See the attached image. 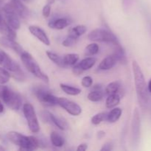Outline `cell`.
I'll use <instances>...</instances> for the list:
<instances>
[{
	"label": "cell",
	"mask_w": 151,
	"mask_h": 151,
	"mask_svg": "<svg viewBox=\"0 0 151 151\" xmlns=\"http://www.w3.org/2000/svg\"><path fill=\"white\" fill-rule=\"evenodd\" d=\"M3 111H4V106H3V104L0 101V113H2Z\"/></svg>",
	"instance_id": "42"
},
{
	"label": "cell",
	"mask_w": 151,
	"mask_h": 151,
	"mask_svg": "<svg viewBox=\"0 0 151 151\" xmlns=\"http://www.w3.org/2000/svg\"><path fill=\"white\" fill-rule=\"evenodd\" d=\"M60 87L63 92L66 93L68 95L71 96H77L81 93V89L77 87L72 86L66 85V84L60 83Z\"/></svg>",
	"instance_id": "22"
},
{
	"label": "cell",
	"mask_w": 151,
	"mask_h": 151,
	"mask_svg": "<svg viewBox=\"0 0 151 151\" xmlns=\"http://www.w3.org/2000/svg\"><path fill=\"white\" fill-rule=\"evenodd\" d=\"M7 138L11 143L20 147V150H34L40 147V142L32 136H24L16 131L7 133Z\"/></svg>",
	"instance_id": "2"
},
{
	"label": "cell",
	"mask_w": 151,
	"mask_h": 151,
	"mask_svg": "<svg viewBox=\"0 0 151 151\" xmlns=\"http://www.w3.org/2000/svg\"><path fill=\"white\" fill-rule=\"evenodd\" d=\"M10 78V75L8 71L6 70L5 69L0 68V84L7 83Z\"/></svg>",
	"instance_id": "32"
},
{
	"label": "cell",
	"mask_w": 151,
	"mask_h": 151,
	"mask_svg": "<svg viewBox=\"0 0 151 151\" xmlns=\"http://www.w3.org/2000/svg\"><path fill=\"white\" fill-rule=\"evenodd\" d=\"M141 137V118L139 111L135 108L133 114L132 122H131V139L133 145H138Z\"/></svg>",
	"instance_id": "7"
},
{
	"label": "cell",
	"mask_w": 151,
	"mask_h": 151,
	"mask_svg": "<svg viewBox=\"0 0 151 151\" xmlns=\"http://www.w3.org/2000/svg\"><path fill=\"white\" fill-rule=\"evenodd\" d=\"M147 89H148L149 93L151 94V79L150 80V81H149L148 84H147Z\"/></svg>",
	"instance_id": "41"
},
{
	"label": "cell",
	"mask_w": 151,
	"mask_h": 151,
	"mask_svg": "<svg viewBox=\"0 0 151 151\" xmlns=\"http://www.w3.org/2000/svg\"><path fill=\"white\" fill-rule=\"evenodd\" d=\"M51 13V5L50 4H46L44 6L42 9V15L44 18H48Z\"/></svg>",
	"instance_id": "35"
},
{
	"label": "cell",
	"mask_w": 151,
	"mask_h": 151,
	"mask_svg": "<svg viewBox=\"0 0 151 151\" xmlns=\"http://www.w3.org/2000/svg\"><path fill=\"white\" fill-rule=\"evenodd\" d=\"M81 84L85 88H89L92 86L93 84V79L90 76H85L83 78L82 81H81Z\"/></svg>",
	"instance_id": "34"
},
{
	"label": "cell",
	"mask_w": 151,
	"mask_h": 151,
	"mask_svg": "<svg viewBox=\"0 0 151 151\" xmlns=\"http://www.w3.org/2000/svg\"><path fill=\"white\" fill-rule=\"evenodd\" d=\"M120 96L119 94H113L108 95L106 101V106L107 109H112L116 107L120 103Z\"/></svg>",
	"instance_id": "20"
},
{
	"label": "cell",
	"mask_w": 151,
	"mask_h": 151,
	"mask_svg": "<svg viewBox=\"0 0 151 151\" xmlns=\"http://www.w3.org/2000/svg\"><path fill=\"white\" fill-rule=\"evenodd\" d=\"M0 45L13 50L19 55H21L24 52L23 48L14 39H11L5 36L0 37Z\"/></svg>",
	"instance_id": "12"
},
{
	"label": "cell",
	"mask_w": 151,
	"mask_h": 151,
	"mask_svg": "<svg viewBox=\"0 0 151 151\" xmlns=\"http://www.w3.org/2000/svg\"><path fill=\"white\" fill-rule=\"evenodd\" d=\"M63 63L65 66H74L78 63L79 60V55L76 53H70V54L65 55L63 57Z\"/></svg>",
	"instance_id": "24"
},
{
	"label": "cell",
	"mask_w": 151,
	"mask_h": 151,
	"mask_svg": "<svg viewBox=\"0 0 151 151\" xmlns=\"http://www.w3.org/2000/svg\"><path fill=\"white\" fill-rule=\"evenodd\" d=\"M132 69L139 104L142 109H146L150 105V95L144 74L139 64L136 60H133Z\"/></svg>",
	"instance_id": "1"
},
{
	"label": "cell",
	"mask_w": 151,
	"mask_h": 151,
	"mask_svg": "<svg viewBox=\"0 0 151 151\" xmlns=\"http://www.w3.org/2000/svg\"><path fill=\"white\" fill-rule=\"evenodd\" d=\"M4 19L3 18L2 15L1 14V13H0V27H1V24H2L3 22H4Z\"/></svg>",
	"instance_id": "43"
},
{
	"label": "cell",
	"mask_w": 151,
	"mask_h": 151,
	"mask_svg": "<svg viewBox=\"0 0 151 151\" xmlns=\"http://www.w3.org/2000/svg\"><path fill=\"white\" fill-rule=\"evenodd\" d=\"M58 105L72 116H78L82 113V109L79 105L65 97H58Z\"/></svg>",
	"instance_id": "9"
},
{
	"label": "cell",
	"mask_w": 151,
	"mask_h": 151,
	"mask_svg": "<svg viewBox=\"0 0 151 151\" xmlns=\"http://www.w3.org/2000/svg\"><path fill=\"white\" fill-rule=\"evenodd\" d=\"M4 6L13 10L19 16L20 19H25L29 16V10L21 1V0H11L7 4H4Z\"/></svg>",
	"instance_id": "10"
},
{
	"label": "cell",
	"mask_w": 151,
	"mask_h": 151,
	"mask_svg": "<svg viewBox=\"0 0 151 151\" xmlns=\"http://www.w3.org/2000/svg\"><path fill=\"white\" fill-rule=\"evenodd\" d=\"M35 94L37 99L46 106H53L58 105V97L53 95L50 91H47L45 88H37L35 90Z\"/></svg>",
	"instance_id": "8"
},
{
	"label": "cell",
	"mask_w": 151,
	"mask_h": 151,
	"mask_svg": "<svg viewBox=\"0 0 151 151\" xmlns=\"http://www.w3.org/2000/svg\"><path fill=\"white\" fill-rule=\"evenodd\" d=\"M88 38L91 41L96 42L111 43L114 45H118L119 41L117 38L111 31L103 28H98L91 31L88 35Z\"/></svg>",
	"instance_id": "4"
},
{
	"label": "cell",
	"mask_w": 151,
	"mask_h": 151,
	"mask_svg": "<svg viewBox=\"0 0 151 151\" xmlns=\"http://www.w3.org/2000/svg\"><path fill=\"white\" fill-rule=\"evenodd\" d=\"M99 50H100V47H99L98 44L96 43H92V44H88L86 47L85 50H84V55L87 57L93 56L99 52Z\"/></svg>",
	"instance_id": "28"
},
{
	"label": "cell",
	"mask_w": 151,
	"mask_h": 151,
	"mask_svg": "<svg viewBox=\"0 0 151 151\" xmlns=\"http://www.w3.org/2000/svg\"><path fill=\"white\" fill-rule=\"evenodd\" d=\"M20 57L22 63L24 66V67L27 69L28 72H30L32 75L38 78V79L48 83L49 81H50L49 77L41 70L39 65L37 63L35 59L32 58V56L29 52L24 51L21 55Z\"/></svg>",
	"instance_id": "3"
},
{
	"label": "cell",
	"mask_w": 151,
	"mask_h": 151,
	"mask_svg": "<svg viewBox=\"0 0 151 151\" xmlns=\"http://www.w3.org/2000/svg\"><path fill=\"white\" fill-rule=\"evenodd\" d=\"M69 21L66 18H59V19H54L50 21L48 23L49 27L55 29H63L65 27L69 26Z\"/></svg>",
	"instance_id": "15"
},
{
	"label": "cell",
	"mask_w": 151,
	"mask_h": 151,
	"mask_svg": "<svg viewBox=\"0 0 151 151\" xmlns=\"http://www.w3.org/2000/svg\"><path fill=\"white\" fill-rule=\"evenodd\" d=\"M116 63H117V60L114 55H109L103 58V60L100 62L98 66V69L104 71L109 70V69H112Z\"/></svg>",
	"instance_id": "14"
},
{
	"label": "cell",
	"mask_w": 151,
	"mask_h": 151,
	"mask_svg": "<svg viewBox=\"0 0 151 151\" xmlns=\"http://www.w3.org/2000/svg\"><path fill=\"white\" fill-rule=\"evenodd\" d=\"M1 99L6 106L13 111H19L22 106V100L21 96L9 88L5 90Z\"/></svg>",
	"instance_id": "6"
},
{
	"label": "cell",
	"mask_w": 151,
	"mask_h": 151,
	"mask_svg": "<svg viewBox=\"0 0 151 151\" xmlns=\"http://www.w3.org/2000/svg\"><path fill=\"white\" fill-rule=\"evenodd\" d=\"M88 148V145L86 143H82V144L79 145L78 147H77V150L78 151H85Z\"/></svg>",
	"instance_id": "37"
},
{
	"label": "cell",
	"mask_w": 151,
	"mask_h": 151,
	"mask_svg": "<svg viewBox=\"0 0 151 151\" xmlns=\"http://www.w3.org/2000/svg\"><path fill=\"white\" fill-rule=\"evenodd\" d=\"M22 1H27V2H28V1H30V0H22Z\"/></svg>",
	"instance_id": "45"
},
{
	"label": "cell",
	"mask_w": 151,
	"mask_h": 151,
	"mask_svg": "<svg viewBox=\"0 0 151 151\" xmlns=\"http://www.w3.org/2000/svg\"><path fill=\"white\" fill-rule=\"evenodd\" d=\"M121 88V84L119 81H114L107 85L106 88V94L108 95L113 94H118Z\"/></svg>",
	"instance_id": "26"
},
{
	"label": "cell",
	"mask_w": 151,
	"mask_h": 151,
	"mask_svg": "<svg viewBox=\"0 0 151 151\" xmlns=\"http://www.w3.org/2000/svg\"><path fill=\"white\" fill-rule=\"evenodd\" d=\"M96 63V58L92 57H86L82 60L79 62L78 63H76L75 66L79 68L83 72L84 71H86L92 68L94 66Z\"/></svg>",
	"instance_id": "16"
},
{
	"label": "cell",
	"mask_w": 151,
	"mask_h": 151,
	"mask_svg": "<svg viewBox=\"0 0 151 151\" xmlns=\"http://www.w3.org/2000/svg\"><path fill=\"white\" fill-rule=\"evenodd\" d=\"M23 113L29 131L34 134L39 132L40 125L33 106L30 103H24L23 105Z\"/></svg>",
	"instance_id": "5"
},
{
	"label": "cell",
	"mask_w": 151,
	"mask_h": 151,
	"mask_svg": "<svg viewBox=\"0 0 151 151\" xmlns=\"http://www.w3.org/2000/svg\"><path fill=\"white\" fill-rule=\"evenodd\" d=\"M106 136V132L103 131H100L97 132V137L98 139H103V137Z\"/></svg>",
	"instance_id": "38"
},
{
	"label": "cell",
	"mask_w": 151,
	"mask_h": 151,
	"mask_svg": "<svg viewBox=\"0 0 151 151\" xmlns=\"http://www.w3.org/2000/svg\"><path fill=\"white\" fill-rule=\"evenodd\" d=\"M14 60L11 58L5 52L0 49V66H2L4 69H7L13 64Z\"/></svg>",
	"instance_id": "18"
},
{
	"label": "cell",
	"mask_w": 151,
	"mask_h": 151,
	"mask_svg": "<svg viewBox=\"0 0 151 151\" xmlns=\"http://www.w3.org/2000/svg\"><path fill=\"white\" fill-rule=\"evenodd\" d=\"M0 32L2 34L3 36L7 37L9 38H11V39L15 40L16 38V33L15 29L10 27L5 20H4L1 27H0Z\"/></svg>",
	"instance_id": "17"
},
{
	"label": "cell",
	"mask_w": 151,
	"mask_h": 151,
	"mask_svg": "<svg viewBox=\"0 0 151 151\" xmlns=\"http://www.w3.org/2000/svg\"><path fill=\"white\" fill-rule=\"evenodd\" d=\"M50 141L54 147H61L64 145V139L63 137L55 131H52L50 134Z\"/></svg>",
	"instance_id": "21"
},
{
	"label": "cell",
	"mask_w": 151,
	"mask_h": 151,
	"mask_svg": "<svg viewBox=\"0 0 151 151\" xmlns=\"http://www.w3.org/2000/svg\"><path fill=\"white\" fill-rule=\"evenodd\" d=\"M103 97H104V93L100 89L94 90L88 94V100L91 102L100 101L103 98Z\"/></svg>",
	"instance_id": "30"
},
{
	"label": "cell",
	"mask_w": 151,
	"mask_h": 151,
	"mask_svg": "<svg viewBox=\"0 0 151 151\" xmlns=\"http://www.w3.org/2000/svg\"><path fill=\"white\" fill-rule=\"evenodd\" d=\"M116 49L113 55L116 57V60H117V62H120V63H126L127 60H126V55H125V51H124L122 47L120 46V44H118V45H116Z\"/></svg>",
	"instance_id": "27"
},
{
	"label": "cell",
	"mask_w": 151,
	"mask_h": 151,
	"mask_svg": "<svg viewBox=\"0 0 151 151\" xmlns=\"http://www.w3.org/2000/svg\"><path fill=\"white\" fill-rule=\"evenodd\" d=\"M29 31L32 35L38 38L41 43L46 46H50V41L49 37L44 32V29H41V27L38 26H35V25H31L28 27Z\"/></svg>",
	"instance_id": "13"
},
{
	"label": "cell",
	"mask_w": 151,
	"mask_h": 151,
	"mask_svg": "<svg viewBox=\"0 0 151 151\" xmlns=\"http://www.w3.org/2000/svg\"><path fill=\"white\" fill-rule=\"evenodd\" d=\"M46 54H47V57L49 58L50 60H51L53 63H55L56 65H58V66L60 67H66L65 66L64 63H63V58L60 57V55H57L56 53L53 52L52 51H47L46 52Z\"/></svg>",
	"instance_id": "25"
},
{
	"label": "cell",
	"mask_w": 151,
	"mask_h": 151,
	"mask_svg": "<svg viewBox=\"0 0 151 151\" xmlns=\"http://www.w3.org/2000/svg\"><path fill=\"white\" fill-rule=\"evenodd\" d=\"M50 122H52L55 126H57L58 128L60 130L62 131H64L67 128V123L63 120L62 118L58 117L55 115H54L53 114L50 113Z\"/></svg>",
	"instance_id": "23"
},
{
	"label": "cell",
	"mask_w": 151,
	"mask_h": 151,
	"mask_svg": "<svg viewBox=\"0 0 151 151\" xmlns=\"http://www.w3.org/2000/svg\"><path fill=\"white\" fill-rule=\"evenodd\" d=\"M107 114L108 113H106V112H100V113L97 114L91 118V123L94 125H99L102 122L107 119Z\"/></svg>",
	"instance_id": "31"
},
{
	"label": "cell",
	"mask_w": 151,
	"mask_h": 151,
	"mask_svg": "<svg viewBox=\"0 0 151 151\" xmlns=\"http://www.w3.org/2000/svg\"><path fill=\"white\" fill-rule=\"evenodd\" d=\"M0 138H1V137H0Z\"/></svg>",
	"instance_id": "47"
},
{
	"label": "cell",
	"mask_w": 151,
	"mask_h": 151,
	"mask_svg": "<svg viewBox=\"0 0 151 151\" xmlns=\"http://www.w3.org/2000/svg\"><path fill=\"white\" fill-rule=\"evenodd\" d=\"M3 12H4V20L8 24L9 26L15 30L19 29L21 26L20 18L19 17V16L13 10L4 7V6L3 7Z\"/></svg>",
	"instance_id": "11"
},
{
	"label": "cell",
	"mask_w": 151,
	"mask_h": 151,
	"mask_svg": "<svg viewBox=\"0 0 151 151\" xmlns=\"http://www.w3.org/2000/svg\"><path fill=\"white\" fill-rule=\"evenodd\" d=\"M55 2V0H47V4H50V5H52Z\"/></svg>",
	"instance_id": "40"
},
{
	"label": "cell",
	"mask_w": 151,
	"mask_h": 151,
	"mask_svg": "<svg viewBox=\"0 0 151 151\" xmlns=\"http://www.w3.org/2000/svg\"><path fill=\"white\" fill-rule=\"evenodd\" d=\"M122 114V110L120 108H114L109 113H108L106 120L110 123H114L116 121L119 120Z\"/></svg>",
	"instance_id": "19"
},
{
	"label": "cell",
	"mask_w": 151,
	"mask_h": 151,
	"mask_svg": "<svg viewBox=\"0 0 151 151\" xmlns=\"http://www.w3.org/2000/svg\"><path fill=\"white\" fill-rule=\"evenodd\" d=\"M113 149V146H112V144L110 142H107L106 143L105 145H103V146L102 147V148L100 149V150H105V151H108V150H111Z\"/></svg>",
	"instance_id": "36"
},
{
	"label": "cell",
	"mask_w": 151,
	"mask_h": 151,
	"mask_svg": "<svg viewBox=\"0 0 151 151\" xmlns=\"http://www.w3.org/2000/svg\"><path fill=\"white\" fill-rule=\"evenodd\" d=\"M7 87L5 86H2L0 84V98H1L3 94H4V92L5 91V90L7 89Z\"/></svg>",
	"instance_id": "39"
},
{
	"label": "cell",
	"mask_w": 151,
	"mask_h": 151,
	"mask_svg": "<svg viewBox=\"0 0 151 151\" xmlns=\"http://www.w3.org/2000/svg\"><path fill=\"white\" fill-rule=\"evenodd\" d=\"M87 31V27L85 25H78V26L72 28L69 30V33L70 35H74L76 38H79L80 36L83 35L86 33Z\"/></svg>",
	"instance_id": "29"
},
{
	"label": "cell",
	"mask_w": 151,
	"mask_h": 151,
	"mask_svg": "<svg viewBox=\"0 0 151 151\" xmlns=\"http://www.w3.org/2000/svg\"><path fill=\"white\" fill-rule=\"evenodd\" d=\"M78 39V38H76V37L74 36V35L69 34L67 38L62 42V44H63V46H64V47H72V45H74V44L77 42Z\"/></svg>",
	"instance_id": "33"
},
{
	"label": "cell",
	"mask_w": 151,
	"mask_h": 151,
	"mask_svg": "<svg viewBox=\"0 0 151 151\" xmlns=\"http://www.w3.org/2000/svg\"><path fill=\"white\" fill-rule=\"evenodd\" d=\"M5 150V149H4V147H1V146L0 145V150Z\"/></svg>",
	"instance_id": "44"
},
{
	"label": "cell",
	"mask_w": 151,
	"mask_h": 151,
	"mask_svg": "<svg viewBox=\"0 0 151 151\" xmlns=\"http://www.w3.org/2000/svg\"><path fill=\"white\" fill-rule=\"evenodd\" d=\"M128 1V0H123L124 2H125V1Z\"/></svg>",
	"instance_id": "46"
}]
</instances>
